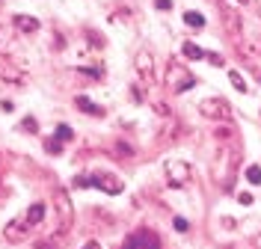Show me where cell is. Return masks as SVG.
Masks as SVG:
<instances>
[{
    "label": "cell",
    "mask_w": 261,
    "mask_h": 249,
    "mask_svg": "<svg viewBox=\"0 0 261 249\" xmlns=\"http://www.w3.org/2000/svg\"><path fill=\"white\" fill-rule=\"evenodd\" d=\"M238 151H228L226 146L217 151V157H214V166H211V175L214 181L220 184L223 190H228L231 193V178H234V169H238Z\"/></svg>",
    "instance_id": "1"
},
{
    "label": "cell",
    "mask_w": 261,
    "mask_h": 249,
    "mask_svg": "<svg viewBox=\"0 0 261 249\" xmlns=\"http://www.w3.org/2000/svg\"><path fill=\"white\" fill-rule=\"evenodd\" d=\"M163 83H166V89H172V92H187V89L196 86V77L184 63L169 60V63H166V77H163Z\"/></svg>",
    "instance_id": "2"
},
{
    "label": "cell",
    "mask_w": 261,
    "mask_h": 249,
    "mask_svg": "<svg viewBox=\"0 0 261 249\" xmlns=\"http://www.w3.org/2000/svg\"><path fill=\"white\" fill-rule=\"evenodd\" d=\"M54 205H57V216H60V237H65L74 226V205H71V199H68V193L63 187L54 190Z\"/></svg>",
    "instance_id": "3"
},
{
    "label": "cell",
    "mask_w": 261,
    "mask_h": 249,
    "mask_svg": "<svg viewBox=\"0 0 261 249\" xmlns=\"http://www.w3.org/2000/svg\"><path fill=\"white\" fill-rule=\"evenodd\" d=\"M199 113L211 122H228L231 119V104L220 95H211V98H202L199 101Z\"/></svg>",
    "instance_id": "4"
},
{
    "label": "cell",
    "mask_w": 261,
    "mask_h": 249,
    "mask_svg": "<svg viewBox=\"0 0 261 249\" xmlns=\"http://www.w3.org/2000/svg\"><path fill=\"white\" fill-rule=\"evenodd\" d=\"M223 27H226L228 39H231L238 48L244 50V53H249V48L244 45V21H241V15H238L231 6H226V9H223Z\"/></svg>",
    "instance_id": "5"
},
{
    "label": "cell",
    "mask_w": 261,
    "mask_h": 249,
    "mask_svg": "<svg viewBox=\"0 0 261 249\" xmlns=\"http://www.w3.org/2000/svg\"><path fill=\"white\" fill-rule=\"evenodd\" d=\"M163 172H166L169 187H187L190 178H193V169H190V163H184V160H166L163 163Z\"/></svg>",
    "instance_id": "6"
},
{
    "label": "cell",
    "mask_w": 261,
    "mask_h": 249,
    "mask_svg": "<svg viewBox=\"0 0 261 249\" xmlns=\"http://www.w3.org/2000/svg\"><path fill=\"white\" fill-rule=\"evenodd\" d=\"M134 68H137V74H140V80L143 83H151L158 80V71H154V57L148 53V50H140L137 57H134Z\"/></svg>",
    "instance_id": "7"
},
{
    "label": "cell",
    "mask_w": 261,
    "mask_h": 249,
    "mask_svg": "<svg viewBox=\"0 0 261 249\" xmlns=\"http://www.w3.org/2000/svg\"><path fill=\"white\" fill-rule=\"evenodd\" d=\"M27 234H30V223H27V216H18V219H12V223L3 229V237H6L9 243H21Z\"/></svg>",
    "instance_id": "8"
},
{
    "label": "cell",
    "mask_w": 261,
    "mask_h": 249,
    "mask_svg": "<svg viewBox=\"0 0 261 249\" xmlns=\"http://www.w3.org/2000/svg\"><path fill=\"white\" fill-rule=\"evenodd\" d=\"M89 181H92V187L104 190V193H110V196H119V193L125 190V184L119 181L116 175H89Z\"/></svg>",
    "instance_id": "9"
},
{
    "label": "cell",
    "mask_w": 261,
    "mask_h": 249,
    "mask_svg": "<svg viewBox=\"0 0 261 249\" xmlns=\"http://www.w3.org/2000/svg\"><path fill=\"white\" fill-rule=\"evenodd\" d=\"M0 80L12 83V86H24L27 83V71L18 68L15 63H0Z\"/></svg>",
    "instance_id": "10"
},
{
    "label": "cell",
    "mask_w": 261,
    "mask_h": 249,
    "mask_svg": "<svg viewBox=\"0 0 261 249\" xmlns=\"http://www.w3.org/2000/svg\"><path fill=\"white\" fill-rule=\"evenodd\" d=\"M12 27H15L18 33H36L39 30V18H33V15H15L12 18Z\"/></svg>",
    "instance_id": "11"
},
{
    "label": "cell",
    "mask_w": 261,
    "mask_h": 249,
    "mask_svg": "<svg viewBox=\"0 0 261 249\" xmlns=\"http://www.w3.org/2000/svg\"><path fill=\"white\" fill-rule=\"evenodd\" d=\"M74 104H77V110H83L86 116H104V110L98 107L95 101H89L86 95H77V98H74Z\"/></svg>",
    "instance_id": "12"
},
{
    "label": "cell",
    "mask_w": 261,
    "mask_h": 249,
    "mask_svg": "<svg viewBox=\"0 0 261 249\" xmlns=\"http://www.w3.org/2000/svg\"><path fill=\"white\" fill-rule=\"evenodd\" d=\"M12 27H0V53L6 57V53H12L15 50V39H12Z\"/></svg>",
    "instance_id": "13"
},
{
    "label": "cell",
    "mask_w": 261,
    "mask_h": 249,
    "mask_svg": "<svg viewBox=\"0 0 261 249\" xmlns=\"http://www.w3.org/2000/svg\"><path fill=\"white\" fill-rule=\"evenodd\" d=\"M27 223H30V226H39V223H42V219H45V205H42V202H36V205H30V208H27Z\"/></svg>",
    "instance_id": "14"
},
{
    "label": "cell",
    "mask_w": 261,
    "mask_h": 249,
    "mask_svg": "<svg viewBox=\"0 0 261 249\" xmlns=\"http://www.w3.org/2000/svg\"><path fill=\"white\" fill-rule=\"evenodd\" d=\"M181 53H184L187 60H205V50L199 48V45H193V42H184V45H181Z\"/></svg>",
    "instance_id": "15"
},
{
    "label": "cell",
    "mask_w": 261,
    "mask_h": 249,
    "mask_svg": "<svg viewBox=\"0 0 261 249\" xmlns=\"http://www.w3.org/2000/svg\"><path fill=\"white\" fill-rule=\"evenodd\" d=\"M184 24L199 30V27H205V15H199V12H193V9H190V12H184Z\"/></svg>",
    "instance_id": "16"
},
{
    "label": "cell",
    "mask_w": 261,
    "mask_h": 249,
    "mask_svg": "<svg viewBox=\"0 0 261 249\" xmlns=\"http://www.w3.org/2000/svg\"><path fill=\"white\" fill-rule=\"evenodd\" d=\"M228 80H231V86H234L238 92H249V86L244 83V77H241V71H234V68H228Z\"/></svg>",
    "instance_id": "17"
},
{
    "label": "cell",
    "mask_w": 261,
    "mask_h": 249,
    "mask_svg": "<svg viewBox=\"0 0 261 249\" xmlns=\"http://www.w3.org/2000/svg\"><path fill=\"white\" fill-rule=\"evenodd\" d=\"M140 243H143V249H161L158 237H154L151 232H140Z\"/></svg>",
    "instance_id": "18"
},
{
    "label": "cell",
    "mask_w": 261,
    "mask_h": 249,
    "mask_svg": "<svg viewBox=\"0 0 261 249\" xmlns=\"http://www.w3.org/2000/svg\"><path fill=\"white\" fill-rule=\"evenodd\" d=\"M246 181L261 184V166H246Z\"/></svg>",
    "instance_id": "19"
},
{
    "label": "cell",
    "mask_w": 261,
    "mask_h": 249,
    "mask_svg": "<svg viewBox=\"0 0 261 249\" xmlns=\"http://www.w3.org/2000/svg\"><path fill=\"white\" fill-rule=\"evenodd\" d=\"M45 151H48V154H60V151H63V140H57V136H54V140H45Z\"/></svg>",
    "instance_id": "20"
},
{
    "label": "cell",
    "mask_w": 261,
    "mask_h": 249,
    "mask_svg": "<svg viewBox=\"0 0 261 249\" xmlns=\"http://www.w3.org/2000/svg\"><path fill=\"white\" fill-rule=\"evenodd\" d=\"M21 131H27V133H39V122H36L33 116L21 119Z\"/></svg>",
    "instance_id": "21"
},
{
    "label": "cell",
    "mask_w": 261,
    "mask_h": 249,
    "mask_svg": "<svg viewBox=\"0 0 261 249\" xmlns=\"http://www.w3.org/2000/svg\"><path fill=\"white\" fill-rule=\"evenodd\" d=\"M74 136V131L68 128V125H57V140H63V143H68Z\"/></svg>",
    "instance_id": "22"
},
{
    "label": "cell",
    "mask_w": 261,
    "mask_h": 249,
    "mask_svg": "<svg viewBox=\"0 0 261 249\" xmlns=\"http://www.w3.org/2000/svg\"><path fill=\"white\" fill-rule=\"evenodd\" d=\"M151 110H154L158 116H163V119H169V116H172V110H169V107H166L163 101H154V104H151Z\"/></svg>",
    "instance_id": "23"
},
{
    "label": "cell",
    "mask_w": 261,
    "mask_h": 249,
    "mask_svg": "<svg viewBox=\"0 0 261 249\" xmlns=\"http://www.w3.org/2000/svg\"><path fill=\"white\" fill-rule=\"evenodd\" d=\"M125 249H143V243H140V234H130L128 240H125Z\"/></svg>",
    "instance_id": "24"
},
{
    "label": "cell",
    "mask_w": 261,
    "mask_h": 249,
    "mask_svg": "<svg viewBox=\"0 0 261 249\" xmlns=\"http://www.w3.org/2000/svg\"><path fill=\"white\" fill-rule=\"evenodd\" d=\"M89 45H92V48H104V39H101L95 30H89Z\"/></svg>",
    "instance_id": "25"
},
{
    "label": "cell",
    "mask_w": 261,
    "mask_h": 249,
    "mask_svg": "<svg viewBox=\"0 0 261 249\" xmlns=\"http://www.w3.org/2000/svg\"><path fill=\"white\" fill-rule=\"evenodd\" d=\"M175 232H190V223H187V219H181V216H175Z\"/></svg>",
    "instance_id": "26"
},
{
    "label": "cell",
    "mask_w": 261,
    "mask_h": 249,
    "mask_svg": "<svg viewBox=\"0 0 261 249\" xmlns=\"http://www.w3.org/2000/svg\"><path fill=\"white\" fill-rule=\"evenodd\" d=\"M217 140H220V143L231 140V128H220V131H217Z\"/></svg>",
    "instance_id": "27"
},
{
    "label": "cell",
    "mask_w": 261,
    "mask_h": 249,
    "mask_svg": "<svg viewBox=\"0 0 261 249\" xmlns=\"http://www.w3.org/2000/svg\"><path fill=\"white\" fill-rule=\"evenodd\" d=\"M154 6H158V9H163V12H166V9H172V0H154Z\"/></svg>",
    "instance_id": "28"
},
{
    "label": "cell",
    "mask_w": 261,
    "mask_h": 249,
    "mask_svg": "<svg viewBox=\"0 0 261 249\" xmlns=\"http://www.w3.org/2000/svg\"><path fill=\"white\" fill-rule=\"evenodd\" d=\"M238 202H241V205H252V196H249V193H238Z\"/></svg>",
    "instance_id": "29"
},
{
    "label": "cell",
    "mask_w": 261,
    "mask_h": 249,
    "mask_svg": "<svg viewBox=\"0 0 261 249\" xmlns=\"http://www.w3.org/2000/svg\"><path fill=\"white\" fill-rule=\"evenodd\" d=\"M205 57H208V60H211L214 66H223V57H220V53H205Z\"/></svg>",
    "instance_id": "30"
},
{
    "label": "cell",
    "mask_w": 261,
    "mask_h": 249,
    "mask_svg": "<svg viewBox=\"0 0 261 249\" xmlns=\"http://www.w3.org/2000/svg\"><path fill=\"white\" fill-rule=\"evenodd\" d=\"M130 98H134V101H143V89H140V86H134V89H130Z\"/></svg>",
    "instance_id": "31"
},
{
    "label": "cell",
    "mask_w": 261,
    "mask_h": 249,
    "mask_svg": "<svg viewBox=\"0 0 261 249\" xmlns=\"http://www.w3.org/2000/svg\"><path fill=\"white\" fill-rule=\"evenodd\" d=\"M252 246H255V249H261V232H255V234H252Z\"/></svg>",
    "instance_id": "32"
},
{
    "label": "cell",
    "mask_w": 261,
    "mask_h": 249,
    "mask_svg": "<svg viewBox=\"0 0 261 249\" xmlns=\"http://www.w3.org/2000/svg\"><path fill=\"white\" fill-rule=\"evenodd\" d=\"M83 249H101V243L98 240H89V243H83Z\"/></svg>",
    "instance_id": "33"
},
{
    "label": "cell",
    "mask_w": 261,
    "mask_h": 249,
    "mask_svg": "<svg viewBox=\"0 0 261 249\" xmlns=\"http://www.w3.org/2000/svg\"><path fill=\"white\" fill-rule=\"evenodd\" d=\"M234 3H241V6H249V3H252V0H234Z\"/></svg>",
    "instance_id": "34"
},
{
    "label": "cell",
    "mask_w": 261,
    "mask_h": 249,
    "mask_svg": "<svg viewBox=\"0 0 261 249\" xmlns=\"http://www.w3.org/2000/svg\"><path fill=\"white\" fill-rule=\"evenodd\" d=\"M0 9H3V3H0Z\"/></svg>",
    "instance_id": "35"
}]
</instances>
